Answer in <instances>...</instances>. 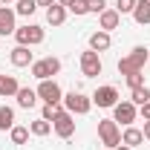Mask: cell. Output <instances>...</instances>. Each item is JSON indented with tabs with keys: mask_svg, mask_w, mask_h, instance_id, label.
Here are the masks:
<instances>
[{
	"mask_svg": "<svg viewBox=\"0 0 150 150\" xmlns=\"http://www.w3.org/2000/svg\"><path fill=\"white\" fill-rule=\"evenodd\" d=\"M150 61V49L147 46H133L130 55L118 61V72L121 75H133V72H144V64Z\"/></svg>",
	"mask_w": 150,
	"mask_h": 150,
	"instance_id": "1",
	"label": "cell"
},
{
	"mask_svg": "<svg viewBox=\"0 0 150 150\" xmlns=\"http://www.w3.org/2000/svg\"><path fill=\"white\" fill-rule=\"evenodd\" d=\"M43 26H38V23H29V26H18L15 29V40H18V46H38V43H43Z\"/></svg>",
	"mask_w": 150,
	"mask_h": 150,
	"instance_id": "2",
	"label": "cell"
},
{
	"mask_svg": "<svg viewBox=\"0 0 150 150\" xmlns=\"http://www.w3.org/2000/svg\"><path fill=\"white\" fill-rule=\"evenodd\" d=\"M98 136H101V144L107 150H115L121 144V130H118V124L112 118H101L98 121Z\"/></svg>",
	"mask_w": 150,
	"mask_h": 150,
	"instance_id": "3",
	"label": "cell"
},
{
	"mask_svg": "<svg viewBox=\"0 0 150 150\" xmlns=\"http://www.w3.org/2000/svg\"><path fill=\"white\" fill-rule=\"evenodd\" d=\"M64 110L67 112H72V115H87V112L93 110V98H87L84 93H69V95H64Z\"/></svg>",
	"mask_w": 150,
	"mask_h": 150,
	"instance_id": "4",
	"label": "cell"
},
{
	"mask_svg": "<svg viewBox=\"0 0 150 150\" xmlns=\"http://www.w3.org/2000/svg\"><path fill=\"white\" fill-rule=\"evenodd\" d=\"M38 98H40L43 104H61V101H64V90H61L58 81L46 78V81L38 84Z\"/></svg>",
	"mask_w": 150,
	"mask_h": 150,
	"instance_id": "5",
	"label": "cell"
},
{
	"mask_svg": "<svg viewBox=\"0 0 150 150\" xmlns=\"http://www.w3.org/2000/svg\"><path fill=\"white\" fill-rule=\"evenodd\" d=\"M29 69H32V75H35L38 81H46V78H52V75L61 72V61L49 55V58H40V61H35Z\"/></svg>",
	"mask_w": 150,
	"mask_h": 150,
	"instance_id": "6",
	"label": "cell"
},
{
	"mask_svg": "<svg viewBox=\"0 0 150 150\" xmlns=\"http://www.w3.org/2000/svg\"><path fill=\"white\" fill-rule=\"evenodd\" d=\"M136 118H139V107H136L133 101H118V104L112 107V121H115V124L130 127Z\"/></svg>",
	"mask_w": 150,
	"mask_h": 150,
	"instance_id": "7",
	"label": "cell"
},
{
	"mask_svg": "<svg viewBox=\"0 0 150 150\" xmlns=\"http://www.w3.org/2000/svg\"><path fill=\"white\" fill-rule=\"evenodd\" d=\"M101 69H104V64H101V55H98V52H93V49L81 52V72L87 75V78L101 75Z\"/></svg>",
	"mask_w": 150,
	"mask_h": 150,
	"instance_id": "8",
	"label": "cell"
},
{
	"mask_svg": "<svg viewBox=\"0 0 150 150\" xmlns=\"http://www.w3.org/2000/svg\"><path fill=\"white\" fill-rule=\"evenodd\" d=\"M52 130H55V136H61V139H72V133H75V115H72V112H61L55 121H52Z\"/></svg>",
	"mask_w": 150,
	"mask_h": 150,
	"instance_id": "9",
	"label": "cell"
},
{
	"mask_svg": "<svg viewBox=\"0 0 150 150\" xmlns=\"http://www.w3.org/2000/svg\"><path fill=\"white\" fill-rule=\"evenodd\" d=\"M93 104L104 107V110H107V107H115V104H118V90L110 87V84H107V87H98L93 93Z\"/></svg>",
	"mask_w": 150,
	"mask_h": 150,
	"instance_id": "10",
	"label": "cell"
},
{
	"mask_svg": "<svg viewBox=\"0 0 150 150\" xmlns=\"http://www.w3.org/2000/svg\"><path fill=\"white\" fill-rule=\"evenodd\" d=\"M15 9H9V6H0V35L6 38V35H15Z\"/></svg>",
	"mask_w": 150,
	"mask_h": 150,
	"instance_id": "11",
	"label": "cell"
},
{
	"mask_svg": "<svg viewBox=\"0 0 150 150\" xmlns=\"http://www.w3.org/2000/svg\"><path fill=\"white\" fill-rule=\"evenodd\" d=\"M9 61H12V67H32V64H35L29 46H15V49L9 52Z\"/></svg>",
	"mask_w": 150,
	"mask_h": 150,
	"instance_id": "12",
	"label": "cell"
},
{
	"mask_svg": "<svg viewBox=\"0 0 150 150\" xmlns=\"http://www.w3.org/2000/svg\"><path fill=\"white\" fill-rule=\"evenodd\" d=\"M118 23H121V15H118L115 9H104V12L98 15V29H104V32L118 29Z\"/></svg>",
	"mask_w": 150,
	"mask_h": 150,
	"instance_id": "13",
	"label": "cell"
},
{
	"mask_svg": "<svg viewBox=\"0 0 150 150\" xmlns=\"http://www.w3.org/2000/svg\"><path fill=\"white\" fill-rule=\"evenodd\" d=\"M110 46H112V38H110V32L98 29V32H93V35H90V49H93V52H107Z\"/></svg>",
	"mask_w": 150,
	"mask_h": 150,
	"instance_id": "14",
	"label": "cell"
},
{
	"mask_svg": "<svg viewBox=\"0 0 150 150\" xmlns=\"http://www.w3.org/2000/svg\"><path fill=\"white\" fill-rule=\"evenodd\" d=\"M67 6H61V3H52L49 9H46V23L49 26H64V20H67Z\"/></svg>",
	"mask_w": 150,
	"mask_h": 150,
	"instance_id": "15",
	"label": "cell"
},
{
	"mask_svg": "<svg viewBox=\"0 0 150 150\" xmlns=\"http://www.w3.org/2000/svg\"><path fill=\"white\" fill-rule=\"evenodd\" d=\"M144 142V133L139 130V127H124V133H121V144H127V147H139Z\"/></svg>",
	"mask_w": 150,
	"mask_h": 150,
	"instance_id": "16",
	"label": "cell"
},
{
	"mask_svg": "<svg viewBox=\"0 0 150 150\" xmlns=\"http://www.w3.org/2000/svg\"><path fill=\"white\" fill-rule=\"evenodd\" d=\"M133 20H136L139 26H147V23H150V0H136Z\"/></svg>",
	"mask_w": 150,
	"mask_h": 150,
	"instance_id": "17",
	"label": "cell"
},
{
	"mask_svg": "<svg viewBox=\"0 0 150 150\" xmlns=\"http://www.w3.org/2000/svg\"><path fill=\"white\" fill-rule=\"evenodd\" d=\"M15 98H18V107L29 110V107H35V104H38V90H29V87H20Z\"/></svg>",
	"mask_w": 150,
	"mask_h": 150,
	"instance_id": "18",
	"label": "cell"
},
{
	"mask_svg": "<svg viewBox=\"0 0 150 150\" xmlns=\"http://www.w3.org/2000/svg\"><path fill=\"white\" fill-rule=\"evenodd\" d=\"M18 90H20V84H18L15 75H0V95H3V98L18 95Z\"/></svg>",
	"mask_w": 150,
	"mask_h": 150,
	"instance_id": "19",
	"label": "cell"
},
{
	"mask_svg": "<svg viewBox=\"0 0 150 150\" xmlns=\"http://www.w3.org/2000/svg\"><path fill=\"white\" fill-rule=\"evenodd\" d=\"M29 133H32V136H49V133H52V121L38 118V121H32V124H29Z\"/></svg>",
	"mask_w": 150,
	"mask_h": 150,
	"instance_id": "20",
	"label": "cell"
},
{
	"mask_svg": "<svg viewBox=\"0 0 150 150\" xmlns=\"http://www.w3.org/2000/svg\"><path fill=\"white\" fill-rule=\"evenodd\" d=\"M9 139H12V144H26V142H29V127H18V124H15V127L9 130Z\"/></svg>",
	"mask_w": 150,
	"mask_h": 150,
	"instance_id": "21",
	"label": "cell"
},
{
	"mask_svg": "<svg viewBox=\"0 0 150 150\" xmlns=\"http://www.w3.org/2000/svg\"><path fill=\"white\" fill-rule=\"evenodd\" d=\"M130 101L136 104V107L147 104V101H150V90H147V87H136V90H130Z\"/></svg>",
	"mask_w": 150,
	"mask_h": 150,
	"instance_id": "22",
	"label": "cell"
},
{
	"mask_svg": "<svg viewBox=\"0 0 150 150\" xmlns=\"http://www.w3.org/2000/svg\"><path fill=\"white\" fill-rule=\"evenodd\" d=\"M12 127H15V110L0 107V130H12Z\"/></svg>",
	"mask_w": 150,
	"mask_h": 150,
	"instance_id": "23",
	"label": "cell"
},
{
	"mask_svg": "<svg viewBox=\"0 0 150 150\" xmlns=\"http://www.w3.org/2000/svg\"><path fill=\"white\" fill-rule=\"evenodd\" d=\"M35 9H38V0H18V6H15V15L29 18V15H35Z\"/></svg>",
	"mask_w": 150,
	"mask_h": 150,
	"instance_id": "24",
	"label": "cell"
},
{
	"mask_svg": "<svg viewBox=\"0 0 150 150\" xmlns=\"http://www.w3.org/2000/svg\"><path fill=\"white\" fill-rule=\"evenodd\" d=\"M61 112H67V110H64V104H43V112H40V118H46V121H55Z\"/></svg>",
	"mask_w": 150,
	"mask_h": 150,
	"instance_id": "25",
	"label": "cell"
},
{
	"mask_svg": "<svg viewBox=\"0 0 150 150\" xmlns=\"http://www.w3.org/2000/svg\"><path fill=\"white\" fill-rule=\"evenodd\" d=\"M136 9V0H115V12L118 15H133Z\"/></svg>",
	"mask_w": 150,
	"mask_h": 150,
	"instance_id": "26",
	"label": "cell"
},
{
	"mask_svg": "<svg viewBox=\"0 0 150 150\" xmlns=\"http://www.w3.org/2000/svg\"><path fill=\"white\" fill-rule=\"evenodd\" d=\"M69 12L78 15V18H81V15H90V3H87V0H75L72 6H69Z\"/></svg>",
	"mask_w": 150,
	"mask_h": 150,
	"instance_id": "27",
	"label": "cell"
},
{
	"mask_svg": "<svg viewBox=\"0 0 150 150\" xmlns=\"http://www.w3.org/2000/svg\"><path fill=\"white\" fill-rule=\"evenodd\" d=\"M124 78H127L130 90H136V87H144V72H133V75H124Z\"/></svg>",
	"mask_w": 150,
	"mask_h": 150,
	"instance_id": "28",
	"label": "cell"
},
{
	"mask_svg": "<svg viewBox=\"0 0 150 150\" xmlns=\"http://www.w3.org/2000/svg\"><path fill=\"white\" fill-rule=\"evenodd\" d=\"M87 3H90V12H95V15H101L107 9V0H87Z\"/></svg>",
	"mask_w": 150,
	"mask_h": 150,
	"instance_id": "29",
	"label": "cell"
},
{
	"mask_svg": "<svg viewBox=\"0 0 150 150\" xmlns=\"http://www.w3.org/2000/svg\"><path fill=\"white\" fill-rule=\"evenodd\" d=\"M139 115H142L144 121H150V101H147V104H142V107H139Z\"/></svg>",
	"mask_w": 150,
	"mask_h": 150,
	"instance_id": "30",
	"label": "cell"
},
{
	"mask_svg": "<svg viewBox=\"0 0 150 150\" xmlns=\"http://www.w3.org/2000/svg\"><path fill=\"white\" fill-rule=\"evenodd\" d=\"M142 133H144V139L150 142V121H144V130H142Z\"/></svg>",
	"mask_w": 150,
	"mask_h": 150,
	"instance_id": "31",
	"label": "cell"
},
{
	"mask_svg": "<svg viewBox=\"0 0 150 150\" xmlns=\"http://www.w3.org/2000/svg\"><path fill=\"white\" fill-rule=\"evenodd\" d=\"M52 3H58V0H38V6H46V9H49Z\"/></svg>",
	"mask_w": 150,
	"mask_h": 150,
	"instance_id": "32",
	"label": "cell"
},
{
	"mask_svg": "<svg viewBox=\"0 0 150 150\" xmlns=\"http://www.w3.org/2000/svg\"><path fill=\"white\" fill-rule=\"evenodd\" d=\"M58 3H61V6H67V12H69V6H72L75 0H58Z\"/></svg>",
	"mask_w": 150,
	"mask_h": 150,
	"instance_id": "33",
	"label": "cell"
},
{
	"mask_svg": "<svg viewBox=\"0 0 150 150\" xmlns=\"http://www.w3.org/2000/svg\"><path fill=\"white\" fill-rule=\"evenodd\" d=\"M115 150H133V147H127V144H118V147H115Z\"/></svg>",
	"mask_w": 150,
	"mask_h": 150,
	"instance_id": "34",
	"label": "cell"
},
{
	"mask_svg": "<svg viewBox=\"0 0 150 150\" xmlns=\"http://www.w3.org/2000/svg\"><path fill=\"white\" fill-rule=\"evenodd\" d=\"M0 3H3V6H9V3H12V0H0Z\"/></svg>",
	"mask_w": 150,
	"mask_h": 150,
	"instance_id": "35",
	"label": "cell"
},
{
	"mask_svg": "<svg viewBox=\"0 0 150 150\" xmlns=\"http://www.w3.org/2000/svg\"><path fill=\"white\" fill-rule=\"evenodd\" d=\"M147 64H150V61H147Z\"/></svg>",
	"mask_w": 150,
	"mask_h": 150,
	"instance_id": "36",
	"label": "cell"
}]
</instances>
